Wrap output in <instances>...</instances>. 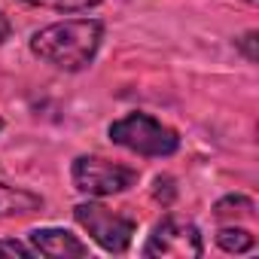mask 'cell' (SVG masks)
I'll return each instance as SVG.
<instances>
[{
	"label": "cell",
	"instance_id": "9c48e42d",
	"mask_svg": "<svg viewBox=\"0 0 259 259\" xmlns=\"http://www.w3.org/2000/svg\"><path fill=\"white\" fill-rule=\"evenodd\" d=\"M253 207H256V204H253L247 195H229V198L217 201L213 213H217L220 220H226V217H253Z\"/></svg>",
	"mask_w": 259,
	"mask_h": 259
},
{
	"label": "cell",
	"instance_id": "5b68a950",
	"mask_svg": "<svg viewBox=\"0 0 259 259\" xmlns=\"http://www.w3.org/2000/svg\"><path fill=\"white\" fill-rule=\"evenodd\" d=\"M204 244H201V232L195 223L183 220V217H165L150 241L144 244V256H180V259H192L201 256Z\"/></svg>",
	"mask_w": 259,
	"mask_h": 259
},
{
	"label": "cell",
	"instance_id": "277c9868",
	"mask_svg": "<svg viewBox=\"0 0 259 259\" xmlns=\"http://www.w3.org/2000/svg\"><path fill=\"white\" fill-rule=\"evenodd\" d=\"M70 174H73V186L82 195H95V198L125 192V189H132L138 183V171L135 168L110 162V159H101V156H79L73 162Z\"/></svg>",
	"mask_w": 259,
	"mask_h": 259
},
{
	"label": "cell",
	"instance_id": "4fadbf2b",
	"mask_svg": "<svg viewBox=\"0 0 259 259\" xmlns=\"http://www.w3.org/2000/svg\"><path fill=\"white\" fill-rule=\"evenodd\" d=\"M156 198L165 201V204L174 198V180H171V177H159V180H156Z\"/></svg>",
	"mask_w": 259,
	"mask_h": 259
},
{
	"label": "cell",
	"instance_id": "8fae6325",
	"mask_svg": "<svg viewBox=\"0 0 259 259\" xmlns=\"http://www.w3.org/2000/svg\"><path fill=\"white\" fill-rule=\"evenodd\" d=\"M0 256H22V259H28V256H34V247L22 244L16 238H0Z\"/></svg>",
	"mask_w": 259,
	"mask_h": 259
},
{
	"label": "cell",
	"instance_id": "ba28073f",
	"mask_svg": "<svg viewBox=\"0 0 259 259\" xmlns=\"http://www.w3.org/2000/svg\"><path fill=\"white\" fill-rule=\"evenodd\" d=\"M217 244H220L226 253H247V250H253L256 238H253L247 229L229 226V229H220V232H217Z\"/></svg>",
	"mask_w": 259,
	"mask_h": 259
},
{
	"label": "cell",
	"instance_id": "52a82bcc",
	"mask_svg": "<svg viewBox=\"0 0 259 259\" xmlns=\"http://www.w3.org/2000/svg\"><path fill=\"white\" fill-rule=\"evenodd\" d=\"M37 210H43L40 195H34L28 189H19V186L0 183V223L16 220V217H28V213H37Z\"/></svg>",
	"mask_w": 259,
	"mask_h": 259
},
{
	"label": "cell",
	"instance_id": "8992f818",
	"mask_svg": "<svg viewBox=\"0 0 259 259\" xmlns=\"http://www.w3.org/2000/svg\"><path fill=\"white\" fill-rule=\"evenodd\" d=\"M28 238H31L34 253L49 256V259H79V256H89V244H82L67 229H34V232H28Z\"/></svg>",
	"mask_w": 259,
	"mask_h": 259
},
{
	"label": "cell",
	"instance_id": "2e32d148",
	"mask_svg": "<svg viewBox=\"0 0 259 259\" xmlns=\"http://www.w3.org/2000/svg\"><path fill=\"white\" fill-rule=\"evenodd\" d=\"M250 4H256V0H250Z\"/></svg>",
	"mask_w": 259,
	"mask_h": 259
},
{
	"label": "cell",
	"instance_id": "7a4b0ae2",
	"mask_svg": "<svg viewBox=\"0 0 259 259\" xmlns=\"http://www.w3.org/2000/svg\"><path fill=\"white\" fill-rule=\"evenodd\" d=\"M107 135L113 144L132 150L138 156H150V159L174 156L180 150V135L150 113H128V116L116 119Z\"/></svg>",
	"mask_w": 259,
	"mask_h": 259
},
{
	"label": "cell",
	"instance_id": "30bf717a",
	"mask_svg": "<svg viewBox=\"0 0 259 259\" xmlns=\"http://www.w3.org/2000/svg\"><path fill=\"white\" fill-rule=\"evenodd\" d=\"M31 7H43V10H55V13H79V10H92L101 0H25Z\"/></svg>",
	"mask_w": 259,
	"mask_h": 259
},
{
	"label": "cell",
	"instance_id": "3957f363",
	"mask_svg": "<svg viewBox=\"0 0 259 259\" xmlns=\"http://www.w3.org/2000/svg\"><path fill=\"white\" fill-rule=\"evenodd\" d=\"M73 220L92 235V241L107 250V253H125L128 247H132V238L138 232V223L128 220L98 201H82L73 207Z\"/></svg>",
	"mask_w": 259,
	"mask_h": 259
},
{
	"label": "cell",
	"instance_id": "7c38bea8",
	"mask_svg": "<svg viewBox=\"0 0 259 259\" xmlns=\"http://www.w3.org/2000/svg\"><path fill=\"white\" fill-rule=\"evenodd\" d=\"M235 43H238V49L244 52L247 61H256V58H259V52H256V43H259V40H256V31H247V34H244L241 40H235Z\"/></svg>",
	"mask_w": 259,
	"mask_h": 259
},
{
	"label": "cell",
	"instance_id": "6da1fadb",
	"mask_svg": "<svg viewBox=\"0 0 259 259\" xmlns=\"http://www.w3.org/2000/svg\"><path fill=\"white\" fill-rule=\"evenodd\" d=\"M104 40V25L98 19H67L40 28L31 37V52L58 70H82L95 61Z\"/></svg>",
	"mask_w": 259,
	"mask_h": 259
},
{
	"label": "cell",
	"instance_id": "9a60e30c",
	"mask_svg": "<svg viewBox=\"0 0 259 259\" xmlns=\"http://www.w3.org/2000/svg\"><path fill=\"white\" fill-rule=\"evenodd\" d=\"M0 132H4V119H0Z\"/></svg>",
	"mask_w": 259,
	"mask_h": 259
},
{
	"label": "cell",
	"instance_id": "5bb4252c",
	"mask_svg": "<svg viewBox=\"0 0 259 259\" xmlns=\"http://www.w3.org/2000/svg\"><path fill=\"white\" fill-rule=\"evenodd\" d=\"M10 34H13V25H10V19H7L4 13H0V43H7Z\"/></svg>",
	"mask_w": 259,
	"mask_h": 259
}]
</instances>
